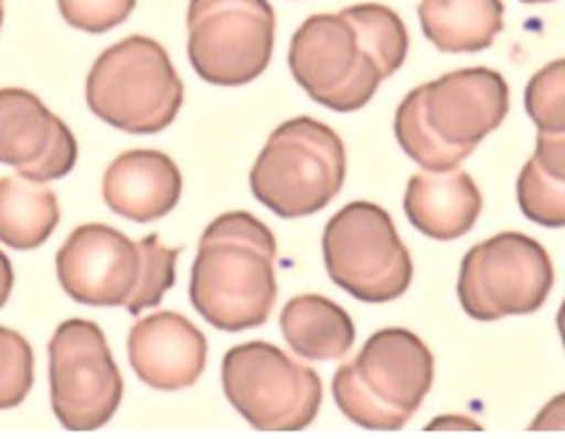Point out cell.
Instances as JSON below:
<instances>
[{"label": "cell", "instance_id": "26", "mask_svg": "<svg viewBox=\"0 0 565 439\" xmlns=\"http://www.w3.org/2000/svg\"><path fill=\"white\" fill-rule=\"evenodd\" d=\"M479 429V424H473L471 418H460V416H439L434 418V424H429V429Z\"/></svg>", "mask_w": 565, "mask_h": 439}, {"label": "cell", "instance_id": "27", "mask_svg": "<svg viewBox=\"0 0 565 439\" xmlns=\"http://www.w3.org/2000/svg\"><path fill=\"white\" fill-rule=\"evenodd\" d=\"M521 3H553V0H521Z\"/></svg>", "mask_w": 565, "mask_h": 439}, {"label": "cell", "instance_id": "20", "mask_svg": "<svg viewBox=\"0 0 565 439\" xmlns=\"http://www.w3.org/2000/svg\"><path fill=\"white\" fill-rule=\"evenodd\" d=\"M515 195L529 222L561 229L565 224V135H536L534 156L521 169Z\"/></svg>", "mask_w": 565, "mask_h": 439}, {"label": "cell", "instance_id": "5", "mask_svg": "<svg viewBox=\"0 0 565 439\" xmlns=\"http://www.w3.org/2000/svg\"><path fill=\"white\" fill-rule=\"evenodd\" d=\"M434 384V355L411 329L371 334L353 361L337 368L332 393L348 421L371 431H397L416 416Z\"/></svg>", "mask_w": 565, "mask_h": 439}, {"label": "cell", "instance_id": "24", "mask_svg": "<svg viewBox=\"0 0 565 439\" xmlns=\"http://www.w3.org/2000/svg\"><path fill=\"white\" fill-rule=\"evenodd\" d=\"M547 418H553V421H550V429H563V395H557L555 400L550 403V408L542 410V416L532 424V429H547Z\"/></svg>", "mask_w": 565, "mask_h": 439}, {"label": "cell", "instance_id": "25", "mask_svg": "<svg viewBox=\"0 0 565 439\" xmlns=\"http://www.w3.org/2000/svg\"><path fill=\"white\" fill-rule=\"evenodd\" d=\"M13 290V266L6 253H0V308L9 303Z\"/></svg>", "mask_w": 565, "mask_h": 439}, {"label": "cell", "instance_id": "7", "mask_svg": "<svg viewBox=\"0 0 565 439\" xmlns=\"http://www.w3.org/2000/svg\"><path fill=\"white\" fill-rule=\"evenodd\" d=\"M89 111L129 135H158L177 119L184 85L153 38L129 34L95 58L85 82Z\"/></svg>", "mask_w": 565, "mask_h": 439}, {"label": "cell", "instance_id": "4", "mask_svg": "<svg viewBox=\"0 0 565 439\" xmlns=\"http://www.w3.org/2000/svg\"><path fill=\"white\" fill-rule=\"evenodd\" d=\"M179 253L158 235L132 243L108 224H82L58 248L56 274L74 303L140 315L174 287Z\"/></svg>", "mask_w": 565, "mask_h": 439}, {"label": "cell", "instance_id": "10", "mask_svg": "<svg viewBox=\"0 0 565 439\" xmlns=\"http://www.w3.org/2000/svg\"><path fill=\"white\" fill-rule=\"evenodd\" d=\"M277 17L268 0H190L188 56L200 79L243 87L271 64Z\"/></svg>", "mask_w": 565, "mask_h": 439}, {"label": "cell", "instance_id": "12", "mask_svg": "<svg viewBox=\"0 0 565 439\" xmlns=\"http://www.w3.org/2000/svg\"><path fill=\"white\" fill-rule=\"evenodd\" d=\"M51 406L68 431H95L111 421L124 397V379L106 334L95 321L68 319L53 332Z\"/></svg>", "mask_w": 565, "mask_h": 439}, {"label": "cell", "instance_id": "22", "mask_svg": "<svg viewBox=\"0 0 565 439\" xmlns=\"http://www.w3.org/2000/svg\"><path fill=\"white\" fill-rule=\"evenodd\" d=\"M34 384L32 345L17 329L0 326V410L19 408Z\"/></svg>", "mask_w": 565, "mask_h": 439}, {"label": "cell", "instance_id": "23", "mask_svg": "<svg viewBox=\"0 0 565 439\" xmlns=\"http://www.w3.org/2000/svg\"><path fill=\"white\" fill-rule=\"evenodd\" d=\"M137 0H58L64 22L74 30L103 34L132 17Z\"/></svg>", "mask_w": 565, "mask_h": 439}, {"label": "cell", "instance_id": "8", "mask_svg": "<svg viewBox=\"0 0 565 439\" xmlns=\"http://www.w3.org/2000/svg\"><path fill=\"white\" fill-rule=\"evenodd\" d=\"M323 264L337 287L363 303L403 298L413 282V258L382 205L348 203L329 218Z\"/></svg>", "mask_w": 565, "mask_h": 439}, {"label": "cell", "instance_id": "11", "mask_svg": "<svg viewBox=\"0 0 565 439\" xmlns=\"http://www.w3.org/2000/svg\"><path fill=\"white\" fill-rule=\"evenodd\" d=\"M553 285L555 269L544 245L521 232H500L463 256L458 298L471 319L498 321L536 313Z\"/></svg>", "mask_w": 565, "mask_h": 439}, {"label": "cell", "instance_id": "15", "mask_svg": "<svg viewBox=\"0 0 565 439\" xmlns=\"http://www.w3.org/2000/svg\"><path fill=\"white\" fill-rule=\"evenodd\" d=\"M179 197L182 171L161 150H127L116 156L103 174V201L108 211L129 222H158L177 208Z\"/></svg>", "mask_w": 565, "mask_h": 439}, {"label": "cell", "instance_id": "21", "mask_svg": "<svg viewBox=\"0 0 565 439\" xmlns=\"http://www.w3.org/2000/svg\"><path fill=\"white\" fill-rule=\"evenodd\" d=\"M563 87H565V61L557 58L547 64L529 79L523 106H526L529 119L544 135H565V106H563Z\"/></svg>", "mask_w": 565, "mask_h": 439}, {"label": "cell", "instance_id": "6", "mask_svg": "<svg viewBox=\"0 0 565 439\" xmlns=\"http://www.w3.org/2000/svg\"><path fill=\"white\" fill-rule=\"evenodd\" d=\"M348 153L342 137L311 116H298L268 135L250 169L255 201L281 218L313 216L342 192Z\"/></svg>", "mask_w": 565, "mask_h": 439}, {"label": "cell", "instance_id": "13", "mask_svg": "<svg viewBox=\"0 0 565 439\" xmlns=\"http://www.w3.org/2000/svg\"><path fill=\"white\" fill-rule=\"evenodd\" d=\"M77 137L38 95L0 90V163L32 182H56L77 163Z\"/></svg>", "mask_w": 565, "mask_h": 439}, {"label": "cell", "instance_id": "19", "mask_svg": "<svg viewBox=\"0 0 565 439\" xmlns=\"http://www.w3.org/2000/svg\"><path fill=\"white\" fill-rule=\"evenodd\" d=\"M58 222V197L45 182L0 176V243L11 250H38Z\"/></svg>", "mask_w": 565, "mask_h": 439}, {"label": "cell", "instance_id": "2", "mask_svg": "<svg viewBox=\"0 0 565 439\" xmlns=\"http://www.w3.org/2000/svg\"><path fill=\"white\" fill-rule=\"evenodd\" d=\"M277 237L247 211L205 226L190 271V303L213 329L264 326L277 306Z\"/></svg>", "mask_w": 565, "mask_h": 439}, {"label": "cell", "instance_id": "16", "mask_svg": "<svg viewBox=\"0 0 565 439\" xmlns=\"http://www.w3.org/2000/svg\"><path fill=\"white\" fill-rule=\"evenodd\" d=\"M405 216L431 239H458L479 222L484 197L463 169L416 171L405 190Z\"/></svg>", "mask_w": 565, "mask_h": 439}, {"label": "cell", "instance_id": "3", "mask_svg": "<svg viewBox=\"0 0 565 439\" xmlns=\"http://www.w3.org/2000/svg\"><path fill=\"white\" fill-rule=\"evenodd\" d=\"M508 111L510 87L500 72L458 68L405 95L395 114V137L422 169L447 171L460 167Z\"/></svg>", "mask_w": 565, "mask_h": 439}, {"label": "cell", "instance_id": "1", "mask_svg": "<svg viewBox=\"0 0 565 439\" xmlns=\"http://www.w3.org/2000/svg\"><path fill=\"white\" fill-rule=\"evenodd\" d=\"M411 34L397 11L382 3L313 13L292 34L287 64L308 98L332 111L369 106L379 85L408 58Z\"/></svg>", "mask_w": 565, "mask_h": 439}, {"label": "cell", "instance_id": "17", "mask_svg": "<svg viewBox=\"0 0 565 439\" xmlns=\"http://www.w3.org/2000/svg\"><path fill=\"white\" fill-rule=\"evenodd\" d=\"M281 334L306 361H340L355 345L350 313L323 295H298L279 315Z\"/></svg>", "mask_w": 565, "mask_h": 439}, {"label": "cell", "instance_id": "29", "mask_svg": "<svg viewBox=\"0 0 565 439\" xmlns=\"http://www.w3.org/2000/svg\"><path fill=\"white\" fill-rule=\"evenodd\" d=\"M0 6H3V0H0Z\"/></svg>", "mask_w": 565, "mask_h": 439}, {"label": "cell", "instance_id": "14", "mask_svg": "<svg viewBox=\"0 0 565 439\" xmlns=\"http://www.w3.org/2000/svg\"><path fill=\"white\" fill-rule=\"evenodd\" d=\"M127 355L137 379L161 393H177L203 376L209 340L188 315L158 311L140 315L129 329Z\"/></svg>", "mask_w": 565, "mask_h": 439}, {"label": "cell", "instance_id": "28", "mask_svg": "<svg viewBox=\"0 0 565 439\" xmlns=\"http://www.w3.org/2000/svg\"><path fill=\"white\" fill-rule=\"evenodd\" d=\"M0 26H3V6H0Z\"/></svg>", "mask_w": 565, "mask_h": 439}, {"label": "cell", "instance_id": "9", "mask_svg": "<svg viewBox=\"0 0 565 439\" xmlns=\"http://www.w3.org/2000/svg\"><path fill=\"white\" fill-rule=\"evenodd\" d=\"M222 384L232 408L260 431H300L321 410V376L268 342L226 350Z\"/></svg>", "mask_w": 565, "mask_h": 439}, {"label": "cell", "instance_id": "18", "mask_svg": "<svg viewBox=\"0 0 565 439\" xmlns=\"http://www.w3.org/2000/svg\"><path fill=\"white\" fill-rule=\"evenodd\" d=\"M418 22L437 51L479 53L505 26V6L502 0H422Z\"/></svg>", "mask_w": 565, "mask_h": 439}]
</instances>
